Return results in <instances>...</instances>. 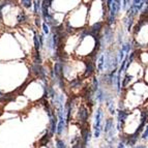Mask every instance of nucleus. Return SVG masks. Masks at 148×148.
I'll return each instance as SVG.
<instances>
[{
    "label": "nucleus",
    "mask_w": 148,
    "mask_h": 148,
    "mask_svg": "<svg viewBox=\"0 0 148 148\" xmlns=\"http://www.w3.org/2000/svg\"><path fill=\"white\" fill-rule=\"evenodd\" d=\"M104 116V113H103V110L101 108L96 109L95 112V117H94V123H93V130H94V137L95 138H99L101 133V119Z\"/></svg>",
    "instance_id": "f257e3e1"
},
{
    "label": "nucleus",
    "mask_w": 148,
    "mask_h": 148,
    "mask_svg": "<svg viewBox=\"0 0 148 148\" xmlns=\"http://www.w3.org/2000/svg\"><path fill=\"white\" fill-rule=\"evenodd\" d=\"M121 3H122L121 1H112L111 8H110V10H109V16L116 18L117 15L119 14V12H120Z\"/></svg>",
    "instance_id": "f03ea898"
},
{
    "label": "nucleus",
    "mask_w": 148,
    "mask_h": 148,
    "mask_svg": "<svg viewBox=\"0 0 148 148\" xmlns=\"http://www.w3.org/2000/svg\"><path fill=\"white\" fill-rule=\"evenodd\" d=\"M78 115H79L80 121H82V122H87L88 117H89L88 109H87L85 106H82L81 108L79 109V114H78Z\"/></svg>",
    "instance_id": "7ed1b4c3"
},
{
    "label": "nucleus",
    "mask_w": 148,
    "mask_h": 148,
    "mask_svg": "<svg viewBox=\"0 0 148 148\" xmlns=\"http://www.w3.org/2000/svg\"><path fill=\"white\" fill-rule=\"evenodd\" d=\"M85 77H90L94 73V69H95V65H94V62L89 60V61L85 62Z\"/></svg>",
    "instance_id": "20e7f679"
},
{
    "label": "nucleus",
    "mask_w": 148,
    "mask_h": 148,
    "mask_svg": "<svg viewBox=\"0 0 148 148\" xmlns=\"http://www.w3.org/2000/svg\"><path fill=\"white\" fill-rule=\"evenodd\" d=\"M115 128V125H114V121L112 118H108L106 121H105V127H104V132H105V135H107L108 133L114 130Z\"/></svg>",
    "instance_id": "39448f33"
},
{
    "label": "nucleus",
    "mask_w": 148,
    "mask_h": 148,
    "mask_svg": "<svg viewBox=\"0 0 148 148\" xmlns=\"http://www.w3.org/2000/svg\"><path fill=\"white\" fill-rule=\"evenodd\" d=\"M121 50H122L126 55H130V53H131L132 50H133V44L130 42H123V44L121 45Z\"/></svg>",
    "instance_id": "423d86ee"
},
{
    "label": "nucleus",
    "mask_w": 148,
    "mask_h": 148,
    "mask_svg": "<svg viewBox=\"0 0 148 148\" xmlns=\"http://www.w3.org/2000/svg\"><path fill=\"white\" fill-rule=\"evenodd\" d=\"M106 106L109 110V113L111 114V115H114V114L116 113V110H115V104H114L113 99H109L108 101H106Z\"/></svg>",
    "instance_id": "0eeeda50"
},
{
    "label": "nucleus",
    "mask_w": 148,
    "mask_h": 148,
    "mask_svg": "<svg viewBox=\"0 0 148 148\" xmlns=\"http://www.w3.org/2000/svg\"><path fill=\"white\" fill-rule=\"evenodd\" d=\"M105 69V54L101 55L97 60V72L101 73Z\"/></svg>",
    "instance_id": "6e6552de"
},
{
    "label": "nucleus",
    "mask_w": 148,
    "mask_h": 148,
    "mask_svg": "<svg viewBox=\"0 0 148 148\" xmlns=\"http://www.w3.org/2000/svg\"><path fill=\"white\" fill-rule=\"evenodd\" d=\"M91 89H92V91H93L94 93H96V92H97V90L99 89V79H97V77H95V76L93 77V80H92Z\"/></svg>",
    "instance_id": "1a4fd4ad"
},
{
    "label": "nucleus",
    "mask_w": 148,
    "mask_h": 148,
    "mask_svg": "<svg viewBox=\"0 0 148 148\" xmlns=\"http://www.w3.org/2000/svg\"><path fill=\"white\" fill-rule=\"evenodd\" d=\"M133 78H134V77L131 76V75H125V76H124V78L122 79V87H123V88L127 87V85L130 84V81H131Z\"/></svg>",
    "instance_id": "9d476101"
},
{
    "label": "nucleus",
    "mask_w": 148,
    "mask_h": 148,
    "mask_svg": "<svg viewBox=\"0 0 148 148\" xmlns=\"http://www.w3.org/2000/svg\"><path fill=\"white\" fill-rule=\"evenodd\" d=\"M64 124H65V121H59V122H58V125H57V131H56L58 135L62 133V131H63V128H64Z\"/></svg>",
    "instance_id": "9b49d317"
},
{
    "label": "nucleus",
    "mask_w": 148,
    "mask_h": 148,
    "mask_svg": "<svg viewBox=\"0 0 148 148\" xmlns=\"http://www.w3.org/2000/svg\"><path fill=\"white\" fill-rule=\"evenodd\" d=\"M124 54H125V53H124L123 51L121 50V48H120V49L118 50V52H117V55H118V61H119V63H121V62H122L124 60Z\"/></svg>",
    "instance_id": "f8f14e48"
},
{
    "label": "nucleus",
    "mask_w": 148,
    "mask_h": 148,
    "mask_svg": "<svg viewBox=\"0 0 148 148\" xmlns=\"http://www.w3.org/2000/svg\"><path fill=\"white\" fill-rule=\"evenodd\" d=\"M56 147L57 148H66V146H65V143H64L63 141L60 140V139H57V141H56Z\"/></svg>",
    "instance_id": "ddd939ff"
},
{
    "label": "nucleus",
    "mask_w": 148,
    "mask_h": 148,
    "mask_svg": "<svg viewBox=\"0 0 148 148\" xmlns=\"http://www.w3.org/2000/svg\"><path fill=\"white\" fill-rule=\"evenodd\" d=\"M141 138L143 139V140H147L148 139V125H146L145 130H144V132L141 135Z\"/></svg>",
    "instance_id": "4468645a"
},
{
    "label": "nucleus",
    "mask_w": 148,
    "mask_h": 148,
    "mask_svg": "<svg viewBox=\"0 0 148 148\" xmlns=\"http://www.w3.org/2000/svg\"><path fill=\"white\" fill-rule=\"evenodd\" d=\"M34 47H35V50H36V52L40 50V44L38 42V40H37V35L34 34Z\"/></svg>",
    "instance_id": "2eb2a0df"
},
{
    "label": "nucleus",
    "mask_w": 148,
    "mask_h": 148,
    "mask_svg": "<svg viewBox=\"0 0 148 148\" xmlns=\"http://www.w3.org/2000/svg\"><path fill=\"white\" fill-rule=\"evenodd\" d=\"M42 28H44V32H45V33H46V34H48L50 30H49V27H48L47 23H44V24H42Z\"/></svg>",
    "instance_id": "dca6fc26"
},
{
    "label": "nucleus",
    "mask_w": 148,
    "mask_h": 148,
    "mask_svg": "<svg viewBox=\"0 0 148 148\" xmlns=\"http://www.w3.org/2000/svg\"><path fill=\"white\" fill-rule=\"evenodd\" d=\"M25 19H26V16H25L24 12H22V14H21V15L19 16V19H18V20H19V22H23V21H24Z\"/></svg>",
    "instance_id": "f3484780"
},
{
    "label": "nucleus",
    "mask_w": 148,
    "mask_h": 148,
    "mask_svg": "<svg viewBox=\"0 0 148 148\" xmlns=\"http://www.w3.org/2000/svg\"><path fill=\"white\" fill-rule=\"evenodd\" d=\"M22 3H24V5L25 6H26V8H30V6H31V1H22Z\"/></svg>",
    "instance_id": "a211bd4d"
},
{
    "label": "nucleus",
    "mask_w": 148,
    "mask_h": 148,
    "mask_svg": "<svg viewBox=\"0 0 148 148\" xmlns=\"http://www.w3.org/2000/svg\"><path fill=\"white\" fill-rule=\"evenodd\" d=\"M117 148H125V144L120 141V142L118 143V145H117Z\"/></svg>",
    "instance_id": "6ab92c4d"
},
{
    "label": "nucleus",
    "mask_w": 148,
    "mask_h": 148,
    "mask_svg": "<svg viewBox=\"0 0 148 148\" xmlns=\"http://www.w3.org/2000/svg\"><path fill=\"white\" fill-rule=\"evenodd\" d=\"M135 148H146V146H144V145H138V146H136Z\"/></svg>",
    "instance_id": "aec40b11"
}]
</instances>
